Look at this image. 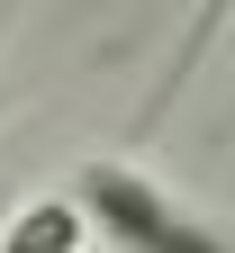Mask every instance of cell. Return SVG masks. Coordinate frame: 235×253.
Segmentation results:
<instances>
[{
  "mask_svg": "<svg viewBox=\"0 0 235 253\" xmlns=\"http://www.w3.org/2000/svg\"><path fill=\"white\" fill-rule=\"evenodd\" d=\"M73 199L109 235V253H235L217 226H199V217H181L163 199V181H145L136 163H109V154L73 172Z\"/></svg>",
  "mask_w": 235,
  "mask_h": 253,
  "instance_id": "1",
  "label": "cell"
},
{
  "mask_svg": "<svg viewBox=\"0 0 235 253\" xmlns=\"http://www.w3.org/2000/svg\"><path fill=\"white\" fill-rule=\"evenodd\" d=\"M82 244H91V217H82V199H63V190L18 199L9 226H0V253H82Z\"/></svg>",
  "mask_w": 235,
  "mask_h": 253,
  "instance_id": "2",
  "label": "cell"
}]
</instances>
